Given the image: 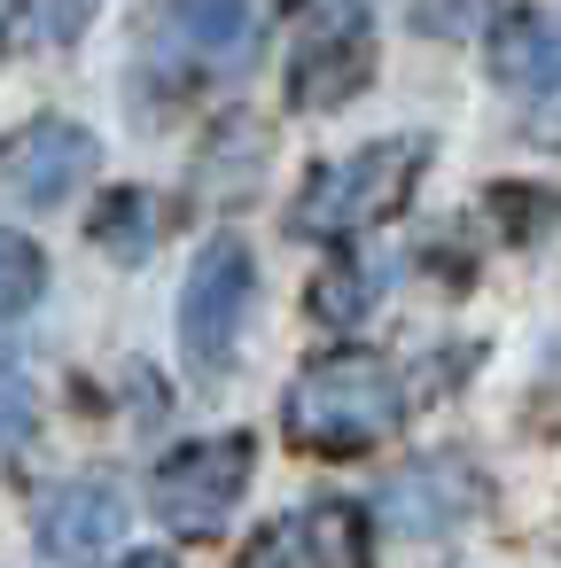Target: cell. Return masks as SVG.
<instances>
[{"instance_id":"obj_1","label":"cell","mask_w":561,"mask_h":568,"mask_svg":"<svg viewBox=\"0 0 561 568\" xmlns=\"http://www.w3.org/2000/svg\"><path fill=\"white\" fill-rule=\"evenodd\" d=\"M405 420V389L382 358H312L289 389V436L304 452H367Z\"/></svg>"},{"instance_id":"obj_2","label":"cell","mask_w":561,"mask_h":568,"mask_svg":"<svg viewBox=\"0 0 561 568\" xmlns=\"http://www.w3.org/2000/svg\"><path fill=\"white\" fill-rule=\"evenodd\" d=\"M421 164H429V141H421V133L351 149L343 164L312 172V187H304L297 211H289V234H320V242H328V234H367V226L398 219L405 195H413V180H421Z\"/></svg>"},{"instance_id":"obj_3","label":"cell","mask_w":561,"mask_h":568,"mask_svg":"<svg viewBox=\"0 0 561 568\" xmlns=\"http://www.w3.org/2000/svg\"><path fill=\"white\" fill-rule=\"evenodd\" d=\"M250 475H258V444H250L242 428H234V436H203V444H188V452H172V459L157 467L149 506H157V521H164L172 537H219V529L234 521Z\"/></svg>"},{"instance_id":"obj_4","label":"cell","mask_w":561,"mask_h":568,"mask_svg":"<svg viewBox=\"0 0 561 568\" xmlns=\"http://www.w3.org/2000/svg\"><path fill=\"white\" fill-rule=\"evenodd\" d=\"M250 296H258V257L250 242L219 234L196 250L188 265V288H180V343H188V366L203 374H227L234 366V343L250 327Z\"/></svg>"},{"instance_id":"obj_5","label":"cell","mask_w":561,"mask_h":568,"mask_svg":"<svg viewBox=\"0 0 561 568\" xmlns=\"http://www.w3.org/2000/svg\"><path fill=\"white\" fill-rule=\"evenodd\" d=\"M374 79V17L359 0H320L289 55V102L297 110H335Z\"/></svg>"},{"instance_id":"obj_6","label":"cell","mask_w":561,"mask_h":568,"mask_svg":"<svg viewBox=\"0 0 561 568\" xmlns=\"http://www.w3.org/2000/svg\"><path fill=\"white\" fill-rule=\"evenodd\" d=\"M94 164H102V141L87 125H71V118H32V125H17L0 141V187L40 203V211L79 195L94 180Z\"/></svg>"},{"instance_id":"obj_7","label":"cell","mask_w":561,"mask_h":568,"mask_svg":"<svg viewBox=\"0 0 561 568\" xmlns=\"http://www.w3.org/2000/svg\"><path fill=\"white\" fill-rule=\"evenodd\" d=\"M32 529H40V552L56 568H87V560H102V552L126 545V490L102 483V475H79V483H63V490L40 498Z\"/></svg>"},{"instance_id":"obj_8","label":"cell","mask_w":561,"mask_h":568,"mask_svg":"<svg viewBox=\"0 0 561 568\" xmlns=\"http://www.w3.org/2000/svg\"><path fill=\"white\" fill-rule=\"evenodd\" d=\"M475 467L468 459H413L405 475H390L382 483V498H374V514H382V529H398V537H444V529H460L468 514H475Z\"/></svg>"},{"instance_id":"obj_9","label":"cell","mask_w":561,"mask_h":568,"mask_svg":"<svg viewBox=\"0 0 561 568\" xmlns=\"http://www.w3.org/2000/svg\"><path fill=\"white\" fill-rule=\"evenodd\" d=\"M157 48L188 55L196 71H242L258 55V9L250 0H164Z\"/></svg>"},{"instance_id":"obj_10","label":"cell","mask_w":561,"mask_h":568,"mask_svg":"<svg viewBox=\"0 0 561 568\" xmlns=\"http://www.w3.org/2000/svg\"><path fill=\"white\" fill-rule=\"evenodd\" d=\"M297 545H304V568H374L367 506H351V498H320L312 514H297Z\"/></svg>"},{"instance_id":"obj_11","label":"cell","mask_w":561,"mask_h":568,"mask_svg":"<svg viewBox=\"0 0 561 568\" xmlns=\"http://www.w3.org/2000/svg\"><path fill=\"white\" fill-rule=\"evenodd\" d=\"M491 63L514 87H561V17H514Z\"/></svg>"},{"instance_id":"obj_12","label":"cell","mask_w":561,"mask_h":568,"mask_svg":"<svg viewBox=\"0 0 561 568\" xmlns=\"http://www.w3.org/2000/svg\"><path fill=\"white\" fill-rule=\"evenodd\" d=\"M374 288H382V273H374L367 257H343L335 273H320V281H312V312H320L328 327H351V320H367Z\"/></svg>"},{"instance_id":"obj_13","label":"cell","mask_w":561,"mask_h":568,"mask_svg":"<svg viewBox=\"0 0 561 568\" xmlns=\"http://www.w3.org/2000/svg\"><path fill=\"white\" fill-rule=\"evenodd\" d=\"M40 288H48V257H40V242H24V234L0 226V320L32 312Z\"/></svg>"},{"instance_id":"obj_14","label":"cell","mask_w":561,"mask_h":568,"mask_svg":"<svg viewBox=\"0 0 561 568\" xmlns=\"http://www.w3.org/2000/svg\"><path fill=\"white\" fill-rule=\"evenodd\" d=\"M40 428V397H32V374L24 366H0V452H17L24 436Z\"/></svg>"},{"instance_id":"obj_15","label":"cell","mask_w":561,"mask_h":568,"mask_svg":"<svg viewBox=\"0 0 561 568\" xmlns=\"http://www.w3.org/2000/svg\"><path fill=\"white\" fill-rule=\"evenodd\" d=\"M475 9H483V0H421L413 24H421V32H468V24H475Z\"/></svg>"},{"instance_id":"obj_16","label":"cell","mask_w":561,"mask_h":568,"mask_svg":"<svg viewBox=\"0 0 561 568\" xmlns=\"http://www.w3.org/2000/svg\"><path fill=\"white\" fill-rule=\"evenodd\" d=\"M126 568H180L172 552H126Z\"/></svg>"},{"instance_id":"obj_17","label":"cell","mask_w":561,"mask_h":568,"mask_svg":"<svg viewBox=\"0 0 561 568\" xmlns=\"http://www.w3.org/2000/svg\"><path fill=\"white\" fill-rule=\"evenodd\" d=\"M71 17H79V24H87V0H71Z\"/></svg>"},{"instance_id":"obj_18","label":"cell","mask_w":561,"mask_h":568,"mask_svg":"<svg viewBox=\"0 0 561 568\" xmlns=\"http://www.w3.org/2000/svg\"><path fill=\"white\" fill-rule=\"evenodd\" d=\"M0 9H9V0H0Z\"/></svg>"}]
</instances>
